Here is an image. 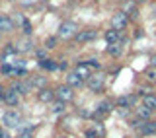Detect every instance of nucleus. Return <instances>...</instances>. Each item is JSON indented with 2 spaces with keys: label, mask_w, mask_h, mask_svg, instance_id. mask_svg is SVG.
Returning a JSON list of instances; mask_svg holds the SVG:
<instances>
[{
  "label": "nucleus",
  "mask_w": 156,
  "mask_h": 138,
  "mask_svg": "<svg viewBox=\"0 0 156 138\" xmlns=\"http://www.w3.org/2000/svg\"><path fill=\"white\" fill-rule=\"evenodd\" d=\"M86 86H88L90 91H101L104 86H105V74H101V72L92 74V76L86 80Z\"/></svg>",
  "instance_id": "nucleus-1"
},
{
  "label": "nucleus",
  "mask_w": 156,
  "mask_h": 138,
  "mask_svg": "<svg viewBox=\"0 0 156 138\" xmlns=\"http://www.w3.org/2000/svg\"><path fill=\"white\" fill-rule=\"evenodd\" d=\"M76 33H78V26L74 22H62L58 26V37L61 39H74Z\"/></svg>",
  "instance_id": "nucleus-2"
},
{
  "label": "nucleus",
  "mask_w": 156,
  "mask_h": 138,
  "mask_svg": "<svg viewBox=\"0 0 156 138\" xmlns=\"http://www.w3.org/2000/svg\"><path fill=\"white\" fill-rule=\"evenodd\" d=\"M20 122H22V117L18 111H6L2 115V125L8 129H20Z\"/></svg>",
  "instance_id": "nucleus-3"
},
{
  "label": "nucleus",
  "mask_w": 156,
  "mask_h": 138,
  "mask_svg": "<svg viewBox=\"0 0 156 138\" xmlns=\"http://www.w3.org/2000/svg\"><path fill=\"white\" fill-rule=\"evenodd\" d=\"M55 93H57V99H58V101L68 103V101L74 99V88H70L68 84H61V86L55 90Z\"/></svg>",
  "instance_id": "nucleus-4"
},
{
  "label": "nucleus",
  "mask_w": 156,
  "mask_h": 138,
  "mask_svg": "<svg viewBox=\"0 0 156 138\" xmlns=\"http://www.w3.org/2000/svg\"><path fill=\"white\" fill-rule=\"evenodd\" d=\"M127 23H129V18H127L125 12H117V14H113V18H111V29L123 31L127 27Z\"/></svg>",
  "instance_id": "nucleus-5"
},
{
  "label": "nucleus",
  "mask_w": 156,
  "mask_h": 138,
  "mask_svg": "<svg viewBox=\"0 0 156 138\" xmlns=\"http://www.w3.org/2000/svg\"><path fill=\"white\" fill-rule=\"evenodd\" d=\"M12 90L18 91L20 95H27V93H31L35 88H33V84L29 82V80H16V82L12 84Z\"/></svg>",
  "instance_id": "nucleus-6"
},
{
  "label": "nucleus",
  "mask_w": 156,
  "mask_h": 138,
  "mask_svg": "<svg viewBox=\"0 0 156 138\" xmlns=\"http://www.w3.org/2000/svg\"><path fill=\"white\" fill-rule=\"evenodd\" d=\"M98 37V31L96 29H82V31H78L76 35H74V41L76 43H90V41H94V39Z\"/></svg>",
  "instance_id": "nucleus-7"
},
{
  "label": "nucleus",
  "mask_w": 156,
  "mask_h": 138,
  "mask_svg": "<svg viewBox=\"0 0 156 138\" xmlns=\"http://www.w3.org/2000/svg\"><path fill=\"white\" fill-rule=\"evenodd\" d=\"M37 99L41 103H49V105H51V103L57 99V93H55V90H51V88H41V90H37Z\"/></svg>",
  "instance_id": "nucleus-8"
},
{
  "label": "nucleus",
  "mask_w": 156,
  "mask_h": 138,
  "mask_svg": "<svg viewBox=\"0 0 156 138\" xmlns=\"http://www.w3.org/2000/svg\"><path fill=\"white\" fill-rule=\"evenodd\" d=\"M20 93L18 91H14L12 88H10V90H4V103H6V105H10V107H16V105H20Z\"/></svg>",
  "instance_id": "nucleus-9"
},
{
  "label": "nucleus",
  "mask_w": 156,
  "mask_h": 138,
  "mask_svg": "<svg viewBox=\"0 0 156 138\" xmlns=\"http://www.w3.org/2000/svg\"><path fill=\"white\" fill-rule=\"evenodd\" d=\"M0 31H4V33L14 31V19L6 16V14H0Z\"/></svg>",
  "instance_id": "nucleus-10"
},
{
  "label": "nucleus",
  "mask_w": 156,
  "mask_h": 138,
  "mask_svg": "<svg viewBox=\"0 0 156 138\" xmlns=\"http://www.w3.org/2000/svg\"><path fill=\"white\" fill-rule=\"evenodd\" d=\"M74 72H76L78 76L82 78V80H88V78L92 76V68L86 64V60H84V62H78L76 68H74Z\"/></svg>",
  "instance_id": "nucleus-11"
},
{
  "label": "nucleus",
  "mask_w": 156,
  "mask_h": 138,
  "mask_svg": "<svg viewBox=\"0 0 156 138\" xmlns=\"http://www.w3.org/2000/svg\"><path fill=\"white\" fill-rule=\"evenodd\" d=\"M125 39H121V41H117V43H111V45H107V55H111V57H119L121 53H123V45H125Z\"/></svg>",
  "instance_id": "nucleus-12"
},
{
  "label": "nucleus",
  "mask_w": 156,
  "mask_h": 138,
  "mask_svg": "<svg viewBox=\"0 0 156 138\" xmlns=\"http://www.w3.org/2000/svg\"><path fill=\"white\" fill-rule=\"evenodd\" d=\"M139 132L143 136H150V134H156V121H144L143 126L139 129Z\"/></svg>",
  "instance_id": "nucleus-13"
},
{
  "label": "nucleus",
  "mask_w": 156,
  "mask_h": 138,
  "mask_svg": "<svg viewBox=\"0 0 156 138\" xmlns=\"http://www.w3.org/2000/svg\"><path fill=\"white\" fill-rule=\"evenodd\" d=\"M66 84H68L70 88H80L82 84H84V80H82V78L78 76L76 72H68V74H66Z\"/></svg>",
  "instance_id": "nucleus-14"
},
{
  "label": "nucleus",
  "mask_w": 156,
  "mask_h": 138,
  "mask_svg": "<svg viewBox=\"0 0 156 138\" xmlns=\"http://www.w3.org/2000/svg\"><path fill=\"white\" fill-rule=\"evenodd\" d=\"M140 105H144L146 109H150V111H156V95H152V93H146V95H143Z\"/></svg>",
  "instance_id": "nucleus-15"
},
{
  "label": "nucleus",
  "mask_w": 156,
  "mask_h": 138,
  "mask_svg": "<svg viewBox=\"0 0 156 138\" xmlns=\"http://www.w3.org/2000/svg\"><path fill=\"white\" fill-rule=\"evenodd\" d=\"M16 49H18V53H29V51H33V41L31 39H22V41L16 43Z\"/></svg>",
  "instance_id": "nucleus-16"
},
{
  "label": "nucleus",
  "mask_w": 156,
  "mask_h": 138,
  "mask_svg": "<svg viewBox=\"0 0 156 138\" xmlns=\"http://www.w3.org/2000/svg\"><path fill=\"white\" fill-rule=\"evenodd\" d=\"M29 82L33 84L35 91L41 90V88H47V86H45V84H47V78H45V76H31V78H29Z\"/></svg>",
  "instance_id": "nucleus-17"
},
{
  "label": "nucleus",
  "mask_w": 156,
  "mask_h": 138,
  "mask_svg": "<svg viewBox=\"0 0 156 138\" xmlns=\"http://www.w3.org/2000/svg\"><path fill=\"white\" fill-rule=\"evenodd\" d=\"M66 111V103L65 101H58L55 99L51 103V113H55V115H61V113H65Z\"/></svg>",
  "instance_id": "nucleus-18"
},
{
  "label": "nucleus",
  "mask_w": 156,
  "mask_h": 138,
  "mask_svg": "<svg viewBox=\"0 0 156 138\" xmlns=\"http://www.w3.org/2000/svg\"><path fill=\"white\" fill-rule=\"evenodd\" d=\"M111 109H113V103H111V101H104V103H100V105H98V111H96V117L105 115V113H109Z\"/></svg>",
  "instance_id": "nucleus-19"
},
{
  "label": "nucleus",
  "mask_w": 156,
  "mask_h": 138,
  "mask_svg": "<svg viewBox=\"0 0 156 138\" xmlns=\"http://www.w3.org/2000/svg\"><path fill=\"white\" fill-rule=\"evenodd\" d=\"M104 37H105V41L109 43V45H111V43H117V41H121V37H119V31H117V29H107Z\"/></svg>",
  "instance_id": "nucleus-20"
},
{
  "label": "nucleus",
  "mask_w": 156,
  "mask_h": 138,
  "mask_svg": "<svg viewBox=\"0 0 156 138\" xmlns=\"http://www.w3.org/2000/svg\"><path fill=\"white\" fill-rule=\"evenodd\" d=\"M150 115H152V111L146 109L144 105H139V107H136V117H139V119H143V121H150Z\"/></svg>",
  "instance_id": "nucleus-21"
},
{
  "label": "nucleus",
  "mask_w": 156,
  "mask_h": 138,
  "mask_svg": "<svg viewBox=\"0 0 156 138\" xmlns=\"http://www.w3.org/2000/svg\"><path fill=\"white\" fill-rule=\"evenodd\" d=\"M136 97L135 95H121L119 99H117V107H129V105H133Z\"/></svg>",
  "instance_id": "nucleus-22"
},
{
  "label": "nucleus",
  "mask_w": 156,
  "mask_h": 138,
  "mask_svg": "<svg viewBox=\"0 0 156 138\" xmlns=\"http://www.w3.org/2000/svg\"><path fill=\"white\" fill-rule=\"evenodd\" d=\"M144 80L150 84H156V66H150L148 70L144 72Z\"/></svg>",
  "instance_id": "nucleus-23"
},
{
  "label": "nucleus",
  "mask_w": 156,
  "mask_h": 138,
  "mask_svg": "<svg viewBox=\"0 0 156 138\" xmlns=\"http://www.w3.org/2000/svg\"><path fill=\"white\" fill-rule=\"evenodd\" d=\"M18 53V49L14 43H8L6 47H4V51H2V58H6V57H12V55H16Z\"/></svg>",
  "instance_id": "nucleus-24"
},
{
  "label": "nucleus",
  "mask_w": 156,
  "mask_h": 138,
  "mask_svg": "<svg viewBox=\"0 0 156 138\" xmlns=\"http://www.w3.org/2000/svg\"><path fill=\"white\" fill-rule=\"evenodd\" d=\"M123 10H121V12H131V14H135V0H125L123 2V6H121Z\"/></svg>",
  "instance_id": "nucleus-25"
},
{
  "label": "nucleus",
  "mask_w": 156,
  "mask_h": 138,
  "mask_svg": "<svg viewBox=\"0 0 156 138\" xmlns=\"http://www.w3.org/2000/svg\"><path fill=\"white\" fill-rule=\"evenodd\" d=\"M39 64L45 68V70H55V68H57V62H55V60H51V58H47V60H41Z\"/></svg>",
  "instance_id": "nucleus-26"
},
{
  "label": "nucleus",
  "mask_w": 156,
  "mask_h": 138,
  "mask_svg": "<svg viewBox=\"0 0 156 138\" xmlns=\"http://www.w3.org/2000/svg\"><path fill=\"white\" fill-rule=\"evenodd\" d=\"M35 57L39 58V62H41V60H47V58H49V53L45 51V49H37V51H35Z\"/></svg>",
  "instance_id": "nucleus-27"
},
{
  "label": "nucleus",
  "mask_w": 156,
  "mask_h": 138,
  "mask_svg": "<svg viewBox=\"0 0 156 138\" xmlns=\"http://www.w3.org/2000/svg\"><path fill=\"white\" fill-rule=\"evenodd\" d=\"M57 47V37H47L45 39V49H55Z\"/></svg>",
  "instance_id": "nucleus-28"
},
{
  "label": "nucleus",
  "mask_w": 156,
  "mask_h": 138,
  "mask_svg": "<svg viewBox=\"0 0 156 138\" xmlns=\"http://www.w3.org/2000/svg\"><path fill=\"white\" fill-rule=\"evenodd\" d=\"M22 27H23V29H22V31H23V33H26V35H31V23H29V22H27V19H26V22H23V23H22Z\"/></svg>",
  "instance_id": "nucleus-29"
},
{
  "label": "nucleus",
  "mask_w": 156,
  "mask_h": 138,
  "mask_svg": "<svg viewBox=\"0 0 156 138\" xmlns=\"http://www.w3.org/2000/svg\"><path fill=\"white\" fill-rule=\"evenodd\" d=\"M86 64L90 68H100V62L96 60V58H90V60H86Z\"/></svg>",
  "instance_id": "nucleus-30"
},
{
  "label": "nucleus",
  "mask_w": 156,
  "mask_h": 138,
  "mask_svg": "<svg viewBox=\"0 0 156 138\" xmlns=\"http://www.w3.org/2000/svg\"><path fill=\"white\" fill-rule=\"evenodd\" d=\"M94 130L98 132V136H104V132H105V130H104V126H101V122H98V125L94 126Z\"/></svg>",
  "instance_id": "nucleus-31"
},
{
  "label": "nucleus",
  "mask_w": 156,
  "mask_h": 138,
  "mask_svg": "<svg viewBox=\"0 0 156 138\" xmlns=\"http://www.w3.org/2000/svg\"><path fill=\"white\" fill-rule=\"evenodd\" d=\"M86 138H100V136H98V132L94 129H90V130H86Z\"/></svg>",
  "instance_id": "nucleus-32"
},
{
  "label": "nucleus",
  "mask_w": 156,
  "mask_h": 138,
  "mask_svg": "<svg viewBox=\"0 0 156 138\" xmlns=\"http://www.w3.org/2000/svg\"><path fill=\"white\" fill-rule=\"evenodd\" d=\"M18 138H33V134H31V132H20Z\"/></svg>",
  "instance_id": "nucleus-33"
},
{
  "label": "nucleus",
  "mask_w": 156,
  "mask_h": 138,
  "mask_svg": "<svg viewBox=\"0 0 156 138\" xmlns=\"http://www.w3.org/2000/svg\"><path fill=\"white\" fill-rule=\"evenodd\" d=\"M16 22L18 23H23V22H26V18H23L22 14H16Z\"/></svg>",
  "instance_id": "nucleus-34"
},
{
  "label": "nucleus",
  "mask_w": 156,
  "mask_h": 138,
  "mask_svg": "<svg viewBox=\"0 0 156 138\" xmlns=\"http://www.w3.org/2000/svg\"><path fill=\"white\" fill-rule=\"evenodd\" d=\"M0 138H10V134H8L4 129H0Z\"/></svg>",
  "instance_id": "nucleus-35"
},
{
  "label": "nucleus",
  "mask_w": 156,
  "mask_h": 138,
  "mask_svg": "<svg viewBox=\"0 0 156 138\" xmlns=\"http://www.w3.org/2000/svg\"><path fill=\"white\" fill-rule=\"evenodd\" d=\"M150 62H152V66H156V53H154L152 57H150Z\"/></svg>",
  "instance_id": "nucleus-36"
},
{
  "label": "nucleus",
  "mask_w": 156,
  "mask_h": 138,
  "mask_svg": "<svg viewBox=\"0 0 156 138\" xmlns=\"http://www.w3.org/2000/svg\"><path fill=\"white\" fill-rule=\"evenodd\" d=\"M0 99H4V90L0 88Z\"/></svg>",
  "instance_id": "nucleus-37"
},
{
  "label": "nucleus",
  "mask_w": 156,
  "mask_h": 138,
  "mask_svg": "<svg viewBox=\"0 0 156 138\" xmlns=\"http://www.w3.org/2000/svg\"><path fill=\"white\" fill-rule=\"evenodd\" d=\"M57 138H68V136H57Z\"/></svg>",
  "instance_id": "nucleus-38"
},
{
  "label": "nucleus",
  "mask_w": 156,
  "mask_h": 138,
  "mask_svg": "<svg viewBox=\"0 0 156 138\" xmlns=\"http://www.w3.org/2000/svg\"><path fill=\"white\" fill-rule=\"evenodd\" d=\"M136 2H146V0H136Z\"/></svg>",
  "instance_id": "nucleus-39"
},
{
  "label": "nucleus",
  "mask_w": 156,
  "mask_h": 138,
  "mask_svg": "<svg viewBox=\"0 0 156 138\" xmlns=\"http://www.w3.org/2000/svg\"><path fill=\"white\" fill-rule=\"evenodd\" d=\"M135 2H136V0H135Z\"/></svg>",
  "instance_id": "nucleus-40"
},
{
  "label": "nucleus",
  "mask_w": 156,
  "mask_h": 138,
  "mask_svg": "<svg viewBox=\"0 0 156 138\" xmlns=\"http://www.w3.org/2000/svg\"><path fill=\"white\" fill-rule=\"evenodd\" d=\"M0 33H2V31H0Z\"/></svg>",
  "instance_id": "nucleus-41"
}]
</instances>
